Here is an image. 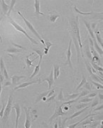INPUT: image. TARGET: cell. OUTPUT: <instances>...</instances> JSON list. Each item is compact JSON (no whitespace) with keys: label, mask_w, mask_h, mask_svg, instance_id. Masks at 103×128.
I'll list each match as a JSON object with an SVG mask.
<instances>
[{"label":"cell","mask_w":103,"mask_h":128,"mask_svg":"<svg viewBox=\"0 0 103 128\" xmlns=\"http://www.w3.org/2000/svg\"><path fill=\"white\" fill-rule=\"evenodd\" d=\"M15 3H16V1H15V0H12V1H11V5H10V7H9V9L8 13H7V14H6V16H7V17H9V16H10L11 12V10L13 9V7H14V6Z\"/></svg>","instance_id":"34"},{"label":"cell","mask_w":103,"mask_h":128,"mask_svg":"<svg viewBox=\"0 0 103 128\" xmlns=\"http://www.w3.org/2000/svg\"><path fill=\"white\" fill-rule=\"evenodd\" d=\"M45 81H47L48 83V90H50L51 89V87L52 85H53V83H54V78H53V69L51 70V73L49 75V76L46 78L44 79Z\"/></svg>","instance_id":"12"},{"label":"cell","mask_w":103,"mask_h":128,"mask_svg":"<svg viewBox=\"0 0 103 128\" xmlns=\"http://www.w3.org/2000/svg\"><path fill=\"white\" fill-rule=\"evenodd\" d=\"M85 55L87 56V58L89 59V60H92V55L91 53V51H90V47L88 46L87 43H86L85 45Z\"/></svg>","instance_id":"22"},{"label":"cell","mask_w":103,"mask_h":128,"mask_svg":"<svg viewBox=\"0 0 103 128\" xmlns=\"http://www.w3.org/2000/svg\"><path fill=\"white\" fill-rule=\"evenodd\" d=\"M12 109L15 110L17 117H16V120H15V128H18V123H19V119L20 117L21 114V108L19 104L16 103L14 106H12Z\"/></svg>","instance_id":"9"},{"label":"cell","mask_w":103,"mask_h":128,"mask_svg":"<svg viewBox=\"0 0 103 128\" xmlns=\"http://www.w3.org/2000/svg\"><path fill=\"white\" fill-rule=\"evenodd\" d=\"M87 82V80H86V78L84 76H82V81H81V82H80V83L79 84V85H78V87L75 88V90L77 91V90H78L80 87H82V86H83L84 85V84L85 83Z\"/></svg>","instance_id":"29"},{"label":"cell","mask_w":103,"mask_h":128,"mask_svg":"<svg viewBox=\"0 0 103 128\" xmlns=\"http://www.w3.org/2000/svg\"><path fill=\"white\" fill-rule=\"evenodd\" d=\"M13 46H17V47H18V48H20L21 50H26V48H25L24 47H23V46H19V45H17V44L13 43Z\"/></svg>","instance_id":"46"},{"label":"cell","mask_w":103,"mask_h":128,"mask_svg":"<svg viewBox=\"0 0 103 128\" xmlns=\"http://www.w3.org/2000/svg\"><path fill=\"white\" fill-rule=\"evenodd\" d=\"M5 107H6V104H5V103H3V104H2L1 110V111H0V117H3V115H4V110H5Z\"/></svg>","instance_id":"41"},{"label":"cell","mask_w":103,"mask_h":128,"mask_svg":"<svg viewBox=\"0 0 103 128\" xmlns=\"http://www.w3.org/2000/svg\"><path fill=\"white\" fill-rule=\"evenodd\" d=\"M80 93H73L72 95H68L66 100H74V99H76L78 96H79Z\"/></svg>","instance_id":"27"},{"label":"cell","mask_w":103,"mask_h":128,"mask_svg":"<svg viewBox=\"0 0 103 128\" xmlns=\"http://www.w3.org/2000/svg\"><path fill=\"white\" fill-rule=\"evenodd\" d=\"M34 52H36L38 55H39V64H41V62H42V59H43V55H44V53L40 50V49H36V48H34Z\"/></svg>","instance_id":"25"},{"label":"cell","mask_w":103,"mask_h":128,"mask_svg":"<svg viewBox=\"0 0 103 128\" xmlns=\"http://www.w3.org/2000/svg\"><path fill=\"white\" fill-rule=\"evenodd\" d=\"M56 97V95L54 93L53 95H51V97H49V98H48V99H46V102H51V101H53V100H55V98Z\"/></svg>","instance_id":"42"},{"label":"cell","mask_w":103,"mask_h":128,"mask_svg":"<svg viewBox=\"0 0 103 128\" xmlns=\"http://www.w3.org/2000/svg\"><path fill=\"white\" fill-rule=\"evenodd\" d=\"M91 64H92V68L95 70H97V71H103V68L101 67V66H100V65H98L97 64H95V63H92V62H91Z\"/></svg>","instance_id":"28"},{"label":"cell","mask_w":103,"mask_h":128,"mask_svg":"<svg viewBox=\"0 0 103 128\" xmlns=\"http://www.w3.org/2000/svg\"><path fill=\"white\" fill-rule=\"evenodd\" d=\"M41 79H38L36 81H29V82H24L23 83H21L19 85H18L17 87H15L14 88V90H19V89H21V88H25L29 85H33V84H41Z\"/></svg>","instance_id":"7"},{"label":"cell","mask_w":103,"mask_h":128,"mask_svg":"<svg viewBox=\"0 0 103 128\" xmlns=\"http://www.w3.org/2000/svg\"><path fill=\"white\" fill-rule=\"evenodd\" d=\"M78 16L71 19L70 20V26H71V34L73 39V42L77 50V59L78 63H79V58L81 55L82 58H85V56L82 53V45L80 34V27H79V19Z\"/></svg>","instance_id":"1"},{"label":"cell","mask_w":103,"mask_h":128,"mask_svg":"<svg viewBox=\"0 0 103 128\" xmlns=\"http://www.w3.org/2000/svg\"><path fill=\"white\" fill-rule=\"evenodd\" d=\"M9 22H10V23H11V25H12V26H14V28H15V29L18 31L21 32L23 34H24V35L26 36V38H27V39H28L31 41V42L33 44H35V45H38V44H39L38 42H37L36 40H34L33 38H31L30 36H29V34H28L25 31V30H24V29H23L21 26L19 24H18V23H16L15 21H13L12 19H10V20H9Z\"/></svg>","instance_id":"4"},{"label":"cell","mask_w":103,"mask_h":128,"mask_svg":"<svg viewBox=\"0 0 103 128\" xmlns=\"http://www.w3.org/2000/svg\"><path fill=\"white\" fill-rule=\"evenodd\" d=\"M91 83H92V85H95V86H96L97 89H101V90H103V85L100 84V83H97V82H95V81H91Z\"/></svg>","instance_id":"38"},{"label":"cell","mask_w":103,"mask_h":128,"mask_svg":"<svg viewBox=\"0 0 103 128\" xmlns=\"http://www.w3.org/2000/svg\"><path fill=\"white\" fill-rule=\"evenodd\" d=\"M11 85V83L10 81H7V82H6V83L4 85V87H7L8 85Z\"/></svg>","instance_id":"50"},{"label":"cell","mask_w":103,"mask_h":128,"mask_svg":"<svg viewBox=\"0 0 103 128\" xmlns=\"http://www.w3.org/2000/svg\"><path fill=\"white\" fill-rule=\"evenodd\" d=\"M53 78H54V80H57L60 76V65H53Z\"/></svg>","instance_id":"13"},{"label":"cell","mask_w":103,"mask_h":128,"mask_svg":"<svg viewBox=\"0 0 103 128\" xmlns=\"http://www.w3.org/2000/svg\"><path fill=\"white\" fill-rule=\"evenodd\" d=\"M88 93H90V91L89 90H83V91H82L81 93H80V94L79 95V96L78 97V98H82V97H85Z\"/></svg>","instance_id":"35"},{"label":"cell","mask_w":103,"mask_h":128,"mask_svg":"<svg viewBox=\"0 0 103 128\" xmlns=\"http://www.w3.org/2000/svg\"><path fill=\"white\" fill-rule=\"evenodd\" d=\"M88 107H89V106H87L85 107V108H82V109H81V110H79L78 112H75L73 115H71L69 118H68V120H71V119H73V118H75V117H78V116H79V115H80L82 113H83L86 110H87L88 109Z\"/></svg>","instance_id":"18"},{"label":"cell","mask_w":103,"mask_h":128,"mask_svg":"<svg viewBox=\"0 0 103 128\" xmlns=\"http://www.w3.org/2000/svg\"><path fill=\"white\" fill-rule=\"evenodd\" d=\"M4 51L9 53V54H12V53H20L21 51V49H19L18 48H16L14 46H9L8 48L6 50H5Z\"/></svg>","instance_id":"15"},{"label":"cell","mask_w":103,"mask_h":128,"mask_svg":"<svg viewBox=\"0 0 103 128\" xmlns=\"http://www.w3.org/2000/svg\"><path fill=\"white\" fill-rule=\"evenodd\" d=\"M12 101H13V96L11 95L9 96V98L7 105L5 107L3 117H1V121H2L3 123H6V122L7 121V120H8V118L9 117V115H10L11 111L12 110Z\"/></svg>","instance_id":"3"},{"label":"cell","mask_w":103,"mask_h":128,"mask_svg":"<svg viewBox=\"0 0 103 128\" xmlns=\"http://www.w3.org/2000/svg\"><path fill=\"white\" fill-rule=\"evenodd\" d=\"M72 42L73 41L70 40V42H69V46H68V50H67V52H66V56H67V61L65 63V65H68L70 66V68L73 70V67L72 65V63H71V50H70V47H71V45H72Z\"/></svg>","instance_id":"6"},{"label":"cell","mask_w":103,"mask_h":128,"mask_svg":"<svg viewBox=\"0 0 103 128\" xmlns=\"http://www.w3.org/2000/svg\"><path fill=\"white\" fill-rule=\"evenodd\" d=\"M54 128H58V124H57V122H56V124H55V125H54Z\"/></svg>","instance_id":"52"},{"label":"cell","mask_w":103,"mask_h":128,"mask_svg":"<svg viewBox=\"0 0 103 128\" xmlns=\"http://www.w3.org/2000/svg\"><path fill=\"white\" fill-rule=\"evenodd\" d=\"M18 14H19V15L23 19V20L24 21L25 23H26V26L29 28V30H30V31H31V32H32V33H33V34H34V35H35V36H36L39 39V40H40V41H41V42L42 43L44 46H45V41H43V39L41 38V36H40V34L37 32V31L34 29V27L33 24H32L30 21H28V20H27V19H26V18H25V17H24L21 14V13L20 12H18Z\"/></svg>","instance_id":"2"},{"label":"cell","mask_w":103,"mask_h":128,"mask_svg":"<svg viewBox=\"0 0 103 128\" xmlns=\"http://www.w3.org/2000/svg\"><path fill=\"white\" fill-rule=\"evenodd\" d=\"M74 9H75V11L77 12V13H78V14H81V15H83V16H87V15H90L92 13L91 12H80L75 6H74Z\"/></svg>","instance_id":"31"},{"label":"cell","mask_w":103,"mask_h":128,"mask_svg":"<svg viewBox=\"0 0 103 128\" xmlns=\"http://www.w3.org/2000/svg\"><path fill=\"white\" fill-rule=\"evenodd\" d=\"M40 68H41V64H38V65L35 67V69H34L33 73H32L31 76H30V78H31V79L33 78L34 76H36V75H38V74L39 73V72H40Z\"/></svg>","instance_id":"23"},{"label":"cell","mask_w":103,"mask_h":128,"mask_svg":"<svg viewBox=\"0 0 103 128\" xmlns=\"http://www.w3.org/2000/svg\"><path fill=\"white\" fill-rule=\"evenodd\" d=\"M103 105L101 104V105H100V106H99V107H96L95 109H94V110H93V111H94V112H95V111H98V110H103Z\"/></svg>","instance_id":"45"},{"label":"cell","mask_w":103,"mask_h":128,"mask_svg":"<svg viewBox=\"0 0 103 128\" xmlns=\"http://www.w3.org/2000/svg\"><path fill=\"white\" fill-rule=\"evenodd\" d=\"M49 91L50 90H47V91H46V92H43V93H40L39 95H38V97H37V98H36V101H35V103H34V104H37L38 103H39L41 100H42V99H43V97H46L47 95H48V93H49Z\"/></svg>","instance_id":"21"},{"label":"cell","mask_w":103,"mask_h":128,"mask_svg":"<svg viewBox=\"0 0 103 128\" xmlns=\"http://www.w3.org/2000/svg\"><path fill=\"white\" fill-rule=\"evenodd\" d=\"M0 69H1V73L4 76V78L6 79V80H9V76H8V73H7L6 68L5 67V65H4L2 58H0Z\"/></svg>","instance_id":"10"},{"label":"cell","mask_w":103,"mask_h":128,"mask_svg":"<svg viewBox=\"0 0 103 128\" xmlns=\"http://www.w3.org/2000/svg\"><path fill=\"white\" fill-rule=\"evenodd\" d=\"M63 100H64V98H63V90L61 89L60 93H59L58 95L57 96V100H58V101H61V102H62Z\"/></svg>","instance_id":"39"},{"label":"cell","mask_w":103,"mask_h":128,"mask_svg":"<svg viewBox=\"0 0 103 128\" xmlns=\"http://www.w3.org/2000/svg\"><path fill=\"white\" fill-rule=\"evenodd\" d=\"M99 124H100V122H95V124H94V125H92L91 128H95V127H96V126H97Z\"/></svg>","instance_id":"48"},{"label":"cell","mask_w":103,"mask_h":128,"mask_svg":"<svg viewBox=\"0 0 103 128\" xmlns=\"http://www.w3.org/2000/svg\"><path fill=\"white\" fill-rule=\"evenodd\" d=\"M89 106V103H79V105H76L75 108L77 110H81L82 108H85V107Z\"/></svg>","instance_id":"30"},{"label":"cell","mask_w":103,"mask_h":128,"mask_svg":"<svg viewBox=\"0 0 103 128\" xmlns=\"http://www.w3.org/2000/svg\"><path fill=\"white\" fill-rule=\"evenodd\" d=\"M26 78L25 76H17V75H14L11 77L12 83L14 85H17L20 81L21 79H23V78Z\"/></svg>","instance_id":"16"},{"label":"cell","mask_w":103,"mask_h":128,"mask_svg":"<svg viewBox=\"0 0 103 128\" xmlns=\"http://www.w3.org/2000/svg\"><path fill=\"white\" fill-rule=\"evenodd\" d=\"M2 83L1 81H0V101H1V90H2Z\"/></svg>","instance_id":"49"},{"label":"cell","mask_w":103,"mask_h":128,"mask_svg":"<svg viewBox=\"0 0 103 128\" xmlns=\"http://www.w3.org/2000/svg\"><path fill=\"white\" fill-rule=\"evenodd\" d=\"M3 19V17H1V18H0V22H1V19ZM0 42L2 43V39H1V34H0Z\"/></svg>","instance_id":"51"},{"label":"cell","mask_w":103,"mask_h":128,"mask_svg":"<svg viewBox=\"0 0 103 128\" xmlns=\"http://www.w3.org/2000/svg\"><path fill=\"white\" fill-rule=\"evenodd\" d=\"M52 46H53V43H50L49 41H46V42H45V46H46V47L44 48V49H45L44 54H45V55H48V51H49L50 48H51Z\"/></svg>","instance_id":"24"},{"label":"cell","mask_w":103,"mask_h":128,"mask_svg":"<svg viewBox=\"0 0 103 128\" xmlns=\"http://www.w3.org/2000/svg\"><path fill=\"white\" fill-rule=\"evenodd\" d=\"M98 96H99V99L102 100L103 99V95L101 92H100V93H99V94H98Z\"/></svg>","instance_id":"47"},{"label":"cell","mask_w":103,"mask_h":128,"mask_svg":"<svg viewBox=\"0 0 103 128\" xmlns=\"http://www.w3.org/2000/svg\"><path fill=\"white\" fill-rule=\"evenodd\" d=\"M1 8H2V12H3V14L4 15H6L9 9V6L8 4H6L5 3V1L4 0H1Z\"/></svg>","instance_id":"17"},{"label":"cell","mask_w":103,"mask_h":128,"mask_svg":"<svg viewBox=\"0 0 103 128\" xmlns=\"http://www.w3.org/2000/svg\"><path fill=\"white\" fill-rule=\"evenodd\" d=\"M46 99H47V98H46V97H43L42 100H43V101H46Z\"/></svg>","instance_id":"53"},{"label":"cell","mask_w":103,"mask_h":128,"mask_svg":"<svg viewBox=\"0 0 103 128\" xmlns=\"http://www.w3.org/2000/svg\"><path fill=\"white\" fill-rule=\"evenodd\" d=\"M23 108L25 110V113H26V121H25V124H24V128H31V117H30L29 110L26 107H24Z\"/></svg>","instance_id":"8"},{"label":"cell","mask_w":103,"mask_h":128,"mask_svg":"<svg viewBox=\"0 0 103 128\" xmlns=\"http://www.w3.org/2000/svg\"><path fill=\"white\" fill-rule=\"evenodd\" d=\"M82 21H84V23H85V26L87 27V31H88V32H89V34H90V37L92 39V41H96V39H95V34H94V31H93V30L91 29V26H90V23H88L87 21H85V19H82Z\"/></svg>","instance_id":"11"},{"label":"cell","mask_w":103,"mask_h":128,"mask_svg":"<svg viewBox=\"0 0 103 128\" xmlns=\"http://www.w3.org/2000/svg\"><path fill=\"white\" fill-rule=\"evenodd\" d=\"M63 103L61 101H57L56 102V110H55V112L53 113V115H52V117L50 118L49 121L51 122H52V121L56 119V117H59V116H63L67 114V112H64L63 110Z\"/></svg>","instance_id":"5"},{"label":"cell","mask_w":103,"mask_h":128,"mask_svg":"<svg viewBox=\"0 0 103 128\" xmlns=\"http://www.w3.org/2000/svg\"><path fill=\"white\" fill-rule=\"evenodd\" d=\"M93 47H94L95 50V51L99 53V55L102 57L103 54V49H102V48L98 45V43H97V41H93Z\"/></svg>","instance_id":"20"},{"label":"cell","mask_w":103,"mask_h":128,"mask_svg":"<svg viewBox=\"0 0 103 128\" xmlns=\"http://www.w3.org/2000/svg\"><path fill=\"white\" fill-rule=\"evenodd\" d=\"M84 87L86 90H89V91H91L92 90V83H90L88 82H86L85 84H84Z\"/></svg>","instance_id":"36"},{"label":"cell","mask_w":103,"mask_h":128,"mask_svg":"<svg viewBox=\"0 0 103 128\" xmlns=\"http://www.w3.org/2000/svg\"><path fill=\"white\" fill-rule=\"evenodd\" d=\"M32 55H34V53H32L31 54H30L29 56H26V66L29 68L31 66H33V64L32 63L35 61V60H36L38 58H39V56H36L34 59H33V60H30L29 59V58L32 56Z\"/></svg>","instance_id":"19"},{"label":"cell","mask_w":103,"mask_h":128,"mask_svg":"<svg viewBox=\"0 0 103 128\" xmlns=\"http://www.w3.org/2000/svg\"><path fill=\"white\" fill-rule=\"evenodd\" d=\"M96 95H97V93H88L86 96H87V98H92L95 97Z\"/></svg>","instance_id":"43"},{"label":"cell","mask_w":103,"mask_h":128,"mask_svg":"<svg viewBox=\"0 0 103 128\" xmlns=\"http://www.w3.org/2000/svg\"><path fill=\"white\" fill-rule=\"evenodd\" d=\"M92 101V99L90 98H82V100H80L79 101V103H89L90 102Z\"/></svg>","instance_id":"37"},{"label":"cell","mask_w":103,"mask_h":128,"mask_svg":"<svg viewBox=\"0 0 103 128\" xmlns=\"http://www.w3.org/2000/svg\"><path fill=\"white\" fill-rule=\"evenodd\" d=\"M87 119L85 120V121L83 120L82 122H81L80 123L81 126H84V125H88V124H92V121H93L92 119H91V118L89 119V120H87Z\"/></svg>","instance_id":"33"},{"label":"cell","mask_w":103,"mask_h":128,"mask_svg":"<svg viewBox=\"0 0 103 128\" xmlns=\"http://www.w3.org/2000/svg\"><path fill=\"white\" fill-rule=\"evenodd\" d=\"M95 39H97V40L96 41H97L98 43L100 44V46H103V39H102V38H101V36H100V35L99 34V31H97V33H96V35H95Z\"/></svg>","instance_id":"32"},{"label":"cell","mask_w":103,"mask_h":128,"mask_svg":"<svg viewBox=\"0 0 103 128\" xmlns=\"http://www.w3.org/2000/svg\"><path fill=\"white\" fill-rule=\"evenodd\" d=\"M98 103H99V100H98V99H97V98H95L94 100H93V102L92 103V105H91V107H96L97 105H98Z\"/></svg>","instance_id":"40"},{"label":"cell","mask_w":103,"mask_h":128,"mask_svg":"<svg viewBox=\"0 0 103 128\" xmlns=\"http://www.w3.org/2000/svg\"><path fill=\"white\" fill-rule=\"evenodd\" d=\"M34 7H35V14L39 15H42V16H44V14L43 12H41L40 9V1L39 0H36L35 1V3H34Z\"/></svg>","instance_id":"14"},{"label":"cell","mask_w":103,"mask_h":128,"mask_svg":"<svg viewBox=\"0 0 103 128\" xmlns=\"http://www.w3.org/2000/svg\"><path fill=\"white\" fill-rule=\"evenodd\" d=\"M59 17H60V15H59V14H55V13H53V12H52V13H51L50 21H51L52 23H54Z\"/></svg>","instance_id":"26"},{"label":"cell","mask_w":103,"mask_h":128,"mask_svg":"<svg viewBox=\"0 0 103 128\" xmlns=\"http://www.w3.org/2000/svg\"><path fill=\"white\" fill-rule=\"evenodd\" d=\"M54 93H55V90H54V89L50 90V91H49V93H48V95L46 96V97H47V98H49V97H51V95H53Z\"/></svg>","instance_id":"44"}]
</instances>
